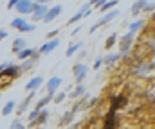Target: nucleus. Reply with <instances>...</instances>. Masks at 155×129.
Listing matches in <instances>:
<instances>
[{
	"label": "nucleus",
	"mask_w": 155,
	"mask_h": 129,
	"mask_svg": "<svg viewBox=\"0 0 155 129\" xmlns=\"http://www.w3.org/2000/svg\"><path fill=\"white\" fill-rule=\"evenodd\" d=\"M132 40H134V32L130 31V32H128V34H126L123 40H121V48H123V52L130 48V43H132Z\"/></svg>",
	"instance_id": "nucleus-12"
},
{
	"label": "nucleus",
	"mask_w": 155,
	"mask_h": 129,
	"mask_svg": "<svg viewBox=\"0 0 155 129\" xmlns=\"http://www.w3.org/2000/svg\"><path fill=\"white\" fill-rule=\"evenodd\" d=\"M79 48H81V43H74V45H72V47H71V48L67 50V57L74 56V54H76L78 50H79Z\"/></svg>",
	"instance_id": "nucleus-21"
},
{
	"label": "nucleus",
	"mask_w": 155,
	"mask_h": 129,
	"mask_svg": "<svg viewBox=\"0 0 155 129\" xmlns=\"http://www.w3.org/2000/svg\"><path fill=\"white\" fill-rule=\"evenodd\" d=\"M144 5H146V0H139V2H135V4H134V7H132V14H137Z\"/></svg>",
	"instance_id": "nucleus-16"
},
{
	"label": "nucleus",
	"mask_w": 155,
	"mask_h": 129,
	"mask_svg": "<svg viewBox=\"0 0 155 129\" xmlns=\"http://www.w3.org/2000/svg\"><path fill=\"white\" fill-rule=\"evenodd\" d=\"M11 127H13V129H18V127H24V126H22V124L16 120V122H13V124H11Z\"/></svg>",
	"instance_id": "nucleus-32"
},
{
	"label": "nucleus",
	"mask_w": 155,
	"mask_h": 129,
	"mask_svg": "<svg viewBox=\"0 0 155 129\" xmlns=\"http://www.w3.org/2000/svg\"><path fill=\"white\" fill-rule=\"evenodd\" d=\"M116 16H117V11H112L110 14H107V16H103V18H101V20H99V22H97V23H96V25H94L92 29H90V31L94 32V31H96L97 27H101V25H105V23H108V22H110L112 18H116Z\"/></svg>",
	"instance_id": "nucleus-7"
},
{
	"label": "nucleus",
	"mask_w": 155,
	"mask_h": 129,
	"mask_svg": "<svg viewBox=\"0 0 155 129\" xmlns=\"http://www.w3.org/2000/svg\"><path fill=\"white\" fill-rule=\"evenodd\" d=\"M38 2H40V4H43V2H47V0H38Z\"/></svg>",
	"instance_id": "nucleus-37"
},
{
	"label": "nucleus",
	"mask_w": 155,
	"mask_h": 129,
	"mask_svg": "<svg viewBox=\"0 0 155 129\" xmlns=\"http://www.w3.org/2000/svg\"><path fill=\"white\" fill-rule=\"evenodd\" d=\"M47 11H49V9H47V5H43V4L36 2V4H35V11H33V13H35V16H33V18H35V20H41V18L47 14Z\"/></svg>",
	"instance_id": "nucleus-3"
},
{
	"label": "nucleus",
	"mask_w": 155,
	"mask_h": 129,
	"mask_svg": "<svg viewBox=\"0 0 155 129\" xmlns=\"http://www.w3.org/2000/svg\"><path fill=\"white\" fill-rule=\"evenodd\" d=\"M16 9H18V13L27 14V13H33V11H35V4H33L31 0H20L18 5H16Z\"/></svg>",
	"instance_id": "nucleus-1"
},
{
	"label": "nucleus",
	"mask_w": 155,
	"mask_h": 129,
	"mask_svg": "<svg viewBox=\"0 0 155 129\" xmlns=\"http://www.w3.org/2000/svg\"><path fill=\"white\" fill-rule=\"evenodd\" d=\"M56 34H58V31H52V32H49V34H47V38H51V40H52V36H56Z\"/></svg>",
	"instance_id": "nucleus-33"
},
{
	"label": "nucleus",
	"mask_w": 155,
	"mask_h": 129,
	"mask_svg": "<svg viewBox=\"0 0 155 129\" xmlns=\"http://www.w3.org/2000/svg\"><path fill=\"white\" fill-rule=\"evenodd\" d=\"M88 7H90V4H85V5H83V7H81V9L76 13V14H74V16L69 20V23H76V22H79V20H81L85 14H88Z\"/></svg>",
	"instance_id": "nucleus-5"
},
{
	"label": "nucleus",
	"mask_w": 155,
	"mask_h": 129,
	"mask_svg": "<svg viewBox=\"0 0 155 129\" xmlns=\"http://www.w3.org/2000/svg\"><path fill=\"white\" fill-rule=\"evenodd\" d=\"M18 2H20V0H9L7 7H9V9H11V7H16V5H18Z\"/></svg>",
	"instance_id": "nucleus-31"
},
{
	"label": "nucleus",
	"mask_w": 155,
	"mask_h": 129,
	"mask_svg": "<svg viewBox=\"0 0 155 129\" xmlns=\"http://www.w3.org/2000/svg\"><path fill=\"white\" fill-rule=\"evenodd\" d=\"M71 118H72V113L65 115V117H63V122H61V126H63V124H69V122H71Z\"/></svg>",
	"instance_id": "nucleus-30"
},
{
	"label": "nucleus",
	"mask_w": 155,
	"mask_h": 129,
	"mask_svg": "<svg viewBox=\"0 0 155 129\" xmlns=\"http://www.w3.org/2000/svg\"><path fill=\"white\" fill-rule=\"evenodd\" d=\"M105 2H107V0H92V2H90V5H97V7H101Z\"/></svg>",
	"instance_id": "nucleus-28"
},
{
	"label": "nucleus",
	"mask_w": 155,
	"mask_h": 129,
	"mask_svg": "<svg viewBox=\"0 0 155 129\" xmlns=\"http://www.w3.org/2000/svg\"><path fill=\"white\" fill-rule=\"evenodd\" d=\"M60 84H61V79H60V77H52V79L47 83V90H49L51 93H54V91L60 88Z\"/></svg>",
	"instance_id": "nucleus-11"
},
{
	"label": "nucleus",
	"mask_w": 155,
	"mask_h": 129,
	"mask_svg": "<svg viewBox=\"0 0 155 129\" xmlns=\"http://www.w3.org/2000/svg\"><path fill=\"white\" fill-rule=\"evenodd\" d=\"M116 111L114 109H110V113L107 115V122H105V127H114L116 126V115H114Z\"/></svg>",
	"instance_id": "nucleus-13"
},
{
	"label": "nucleus",
	"mask_w": 155,
	"mask_h": 129,
	"mask_svg": "<svg viewBox=\"0 0 155 129\" xmlns=\"http://www.w3.org/2000/svg\"><path fill=\"white\" fill-rule=\"evenodd\" d=\"M58 45H60V41H58V40H51V41H47L43 47H41V48H40V54H49V52H52Z\"/></svg>",
	"instance_id": "nucleus-6"
},
{
	"label": "nucleus",
	"mask_w": 155,
	"mask_h": 129,
	"mask_svg": "<svg viewBox=\"0 0 155 129\" xmlns=\"http://www.w3.org/2000/svg\"><path fill=\"white\" fill-rule=\"evenodd\" d=\"M33 54H35L33 48H22V50L18 52V57H20V59H25V57H31Z\"/></svg>",
	"instance_id": "nucleus-15"
},
{
	"label": "nucleus",
	"mask_w": 155,
	"mask_h": 129,
	"mask_svg": "<svg viewBox=\"0 0 155 129\" xmlns=\"http://www.w3.org/2000/svg\"><path fill=\"white\" fill-rule=\"evenodd\" d=\"M101 63H103V61H101V59H97V61L94 63V68H99V66H101Z\"/></svg>",
	"instance_id": "nucleus-34"
},
{
	"label": "nucleus",
	"mask_w": 155,
	"mask_h": 129,
	"mask_svg": "<svg viewBox=\"0 0 155 129\" xmlns=\"http://www.w3.org/2000/svg\"><path fill=\"white\" fill-rule=\"evenodd\" d=\"M51 99H52V93H49L47 97H43L38 104H36V108H38V109H43V106H45V104H49V102H51Z\"/></svg>",
	"instance_id": "nucleus-19"
},
{
	"label": "nucleus",
	"mask_w": 155,
	"mask_h": 129,
	"mask_svg": "<svg viewBox=\"0 0 155 129\" xmlns=\"http://www.w3.org/2000/svg\"><path fill=\"white\" fill-rule=\"evenodd\" d=\"M5 36H7V32H5V31H0V41H2Z\"/></svg>",
	"instance_id": "nucleus-36"
},
{
	"label": "nucleus",
	"mask_w": 155,
	"mask_h": 129,
	"mask_svg": "<svg viewBox=\"0 0 155 129\" xmlns=\"http://www.w3.org/2000/svg\"><path fill=\"white\" fill-rule=\"evenodd\" d=\"M13 109H15V102H13V100H9V102L4 106V109H2V115H5V117H7Z\"/></svg>",
	"instance_id": "nucleus-18"
},
{
	"label": "nucleus",
	"mask_w": 155,
	"mask_h": 129,
	"mask_svg": "<svg viewBox=\"0 0 155 129\" xmlns=\"http://www.w3.org/2000/svg\"><path fill=\"white\" fill-rule=\"evenodd\" d=\"M60 14H61V5H54L52 9H49V11H47V14L43 16V22H45V23H49V22H52V20H54L56 16H60Z\"/></svg>",
	"instance_id": "nucleus-2"
},
{
	"label": "nucleus",
	"mask_w": 155,
	"mask_h": 129,
	"mask_svg": "<svg viewBox=\"0 0 155 129\" xmlns=\"http://www.w3.org/2000/svg\"><path fill=\"white\" fill-rule=\"evenodd\" d=\"M83 91H85V88H83V86H78V88H76V91H74L72 95H74V97H78V95H81Z\"/></svg>",
	"instance_id": "nucleus-29"
},
{
	"label": "nucleus",
	"mask_w": 155,
	"mask_h": 129,
	"mask_svg": "<svg viewBox=\"0 0 155 129\" xmlns=\"http://www.w3.org/2000/svg\"><path fill=\"white\" fill-rule=\"evenodd\" d=\"M18 31H20V32H31V31H35V25H33V23H24Z\"/></svg>",
	"instance_id": "nucleus-23"
},
{
	"label": "nucleus",
	"mask_w": 155,
	"mask_h": 129,
	"mask_svg": "<svg viewBox=\"0 0 155 129\" xmlns=\"http://www.w3.org/2000/svg\"><path fill=\"white\" fill-rule=\"evenodd\" d=\"M24 23H25V20H22V18H15V20L11 22V27H15V29H20Z\"/></svg>",
	"instance_id": "nucleus-22"
},
{
	"label": "nucleus",
	"mask_w": 155,
	"mask_h": 129,
	"mask_svg": "<svg viewBox=\"0 0 155 129\" xmlns=\"http://www.w3.org/2000/svg\"><path fill=\"white\" fill-rule=\"evenodd\" d=\"M114 43H116V36H110V38L107 40V48H110V47H112Z\"/></svg>",
	"instance_id": "nucleus-27"
},
{
	"label": "nucleus",
	"mask_w": 155,
	"mask_h": 129,
	"mask_svg": "<svg viewBox=\"0 0 155 129\" xmlns=\"http://www.w3.org/2000/svg\"><path fill=\"white\" fill-rule=\"evenodd\" d=\"M114 5H117V0H107L99 9H101V11H108V9H110V7H114Z\"/></svg>",
	"instance_id": "nucleus-20"
},
{
	"label": "nucleus",
	"mask_w": 155,
	"mask_h": 129,
	"mask_svg": "<svg viewBox=\"0 0 155 129\" xmlns=\"http://www.w3.org/2000/svg\"><path fill=\"white\" fill-rule=\"evenodd\" d=\"M18 72H20V68H16V66H11V65H7L4 70H0V74H2L4 77H9V79H15V77L18 75Z\"/></svg>",
	"instance_id": "nucleus-4"
},
{
	"label": "nucleus",
	"mask_w": 155,
	"mask_h": 129,
	"mask_svg": "<svg viewBox=\"0 0 155 129\" xmlns=\"http://www.w3.org/2000/svg\"><path fill=\"white\" fill-rule=\"evenodd\" d=\"M45 120H47V111H45V109H41V111H40V115H38V122L35 120V122H31V126H36V124H43Z\"/></svg>",
	"instance_id": "nucleus-17"
},
{
	"label": "nucleus",
	"mask_w": 155,
	"mask_h": 129,
	"mask_svg": "<svg viewBox=\"0 0 155 129\" xmlns=\"http://www.w3.org/2000/svg\"><path fill=\"white\" fill-rule=\"evenodd\" d=\"M124 104H126V97H124V95H117V97L112 99V109H114V111L119 109V108H123Z\"/></svg>",
	"instance_id": "nucleus-10"
},
{
	"label": "nucleus",
	"mask_w": 155,
	"mask_h": 129,
	"mask_svg": "<svg viewBox=\"0 0 155 129\" xmlns=\"http://www.w3.org/2000/svg\"><path fill=\"white\" fill-rule=\"evenodd\" d=\"M63 97H65V95H63V93H60V95L56 97V102H61V100H63Z\"/></svg>",
	"instance_id": "nucleus-35"
},
{
	"label": "nucleus",
	"mask_w": 155,
	"mask_h": 129,
	"mask_svg": "<svg viewBox=\"0 0 155 129\" xmlns=\"http://www.w3.org/2000/svg\"><path fill=\"white\" fill-rule=\"evenodd\" d=\"M141 25H143V22H135V23H132V27H130V31H132V32H135V31H137V29H139Z\"/></svg>",
	"instance_id": "nucleus-26"
},
{
	"label": "nucleus",
	"mask_w": 155,
	"mask_h": 129,
	"mask_svg": "<svg viewBox=\"0 0 155 129\" xmlns=\"http://www.w3.org/2000/svg\"><path fill=\"white\" fill-rule=\"evenodd\" d=\"M31 97H33V95H29V97H27V99H25V100L22 102V106H20V109H18V111H24V109L27 108V104H29V100H31Z\"/></svg>",
	"instance_id": "nucleus-25"
},
{
	"label": "nucleus",
	"mask_w": 155,
	"mask_h": 129,
	"mask_svg": "<svg viewBox=\"0 0 155 129\" xmlns=\"http://www.w3.org/2000/svg\"><path fill=\"white\" fill-rule=\"evenodd\" d=\"M24 47H25V40H24V38H18V40H15V43H13V52L18 54Z\"/></svg>",
	"instance_id": "nucleus-14"
},
{
	"label": "nucleus",
	"mask_w": 155,
	"mask_h": 129,
	"mask_svg": "<svg viewBox=\"0 0 155 129\" xmlns=\"http://www.w3.org/2000/svg\"><path fill=\"white\" fill-rule=\"evenodd\" d=\"M41 84H43V79H41V77H35V79H31V81L25 84V90H27V91H33V90H38Z\"/></svg>",
	"instance_id": "nucleus-9"
},
{
	"label": "nucleus",
	"mask_w": 155,
	"mask_h": 129,
	"mask_svg": "<svg viewBox=\"0 0 155 129\" xmlns=\"http://www.w3.org/2000/svg\"><path fill=\"white\" fill-rule=\"evenodd\" d=\"M119 57H121V54H112V56H108V57H107V65H110V63L117 61Z\"/></svg>",
	"instance_id": "nucleus-24"
},
{
	"label": "nucleus",
	"mask_w": 155,
	"mask_h": 129,
	"mask_svg": "<svg viewBox=\"0 0 155 129\" xmlns=\"http://www.w3.org/2000/svg\"><path fill=\"white\" fill-rule=\"evenodd\" d=\"M74 75H76V81L79 83L83 77H87V66H85V65H81V63L76 65V66H74Z\"/></svg>",
	"instance_id": "nucleus-8"
}]
</instances>
